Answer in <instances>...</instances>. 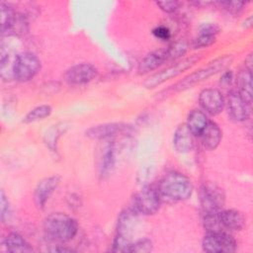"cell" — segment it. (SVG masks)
Wrapping results in <instances>:
<instances>
[{"instance_id": "obj_36", "label": "cell", "mask_w": 253, "mask_h": 253, "mask_svg": "<svg viewBox=\"0 0 253 253\" xmlns=\"http://www.w3.org/2000/svg\"><path fill=\"white\" fill-rule=\"evenodd\" d=\"M252 26V17H249L247 20H245V28H251Z\"/></svg>"}, {"instance_id": "obj_20", "label": "cell", "mask_w": 253, "mask_h": 253, "mask_svg": "<svg viewBox=\"0 0 253 253\" xmlns=\"http://www.w3.org/2000/svg\"><path fill=\"white\" fill-rule=\"evenodd\" d=\"M209 120L205 112L201 110H193L189 113L187 119V126L193 135L200 136L205 129Z\"/></svg>"}, {"instance_id": "obj_32", "label": "cell", "mask_w": 253, "mask_h": 253, "mask_svg": "<svg viewBox=\"0 0 253 253\" xmlns=\"http://www.w3.org/2000/svg\"><path fill=\"white\" fill-rule=\"evenodd\" d=\"M219 32V28L212 23H205L203 25L200 26L199 28V33H203V34H208V35H211V36H215L218 34Z\"/></svg>"}, {"instance_id": "obj_17", "label": "cell", "mask_w": 253, "mask_h": 253, "mask_svg": "<svg viewBox=\"0 0 253 253\" xmlns=\"http://www.w3.org/2000/svg\"><path fill=\"white\" fill-rule=\"evenodd\" d=\"M200 136L202 137V142L206 149L214 150L222 139V131L216 123L209 121Z\"/></svg>"}, {"instance_id": "obj_24", "label": "cell", "mask_w": 253, "mask_h": 253, "mask_svg": "<svg viewBox=\"0 0 253 253\" xmlns=\"http://www.w3.org/2000/svg\"><path fill=\"white\" fill-rule=\"evenodd\" d=\"M188 49V43L185 41H178L172 43L166 50V61L175 60L180 58L182 55L186 53Z\"/></svg>"}, {"instance_id": "obj_7", "label": "cell", "mask_w": 253, "mask_h": 253, "mask_svg": "<svg viewBox=\"0 0 253 253\" xmlns=\"http://www.w3.org/2000/svg\"><path fill=\"white\" fill-rule=\"evenodd\" d=\"M160 205L161 199L158 190L150 186L143 187L133 198V211L144 215L156 213Z\"/></svg>"}, {"instance_id": "obj_6", "label": "cell", "mask_w": 253, "mask_h": 253, "mask_svg": "<svg viewBox=\"0 0 253 253\" xmlns=\"http://www.w3.org/2000/svg\"><path fill=\"white\" fill-rule=\"evenodd\" d=\"M203 250L209 253H230L237 248L236 240L223 230L208 231L202 241Z\"/></svg>"}, {"instance_id": "obj_13", "label": "cell", "mask_w": 253, "mask_h": 253, "mask_svg": "<svg viewBox=\"0 0 253 253\" xmlns=\"http://www.w3.org/2000/svg\"><path fill=\"white\" fill-rule=\"evenodd\" d=\"M226 105L228 115L233 121L244 122L249 119L250 106L243 100L237 91L229 92Z\"/></svg>"}, {"instance_id": "obj_26", "label": "cell", "mask_w": 253, "mask_h": 253, "mask_svg": "<svg viewBox=\"0 0 253 253\" xmlns=\"http://www.w3.org/2000/svg\"><path fill=\"white\" fill-rule=\"evenodd\" d=\"M215 42V36L199 33L193 42L194 48H203L211 45Z\"/></svg>"}, {"instance_id": "obj_4", "label": "cell", "mask_w": 253, "mask_h": 253, "mask_svg": "<svg viewBox=\"0 0 253 253\" xmlns=\"http://www.w3.org/2000/svg\"><path fill=\"white\" fill-rule=\"evenodd\" d=\"M40 58L31 51H23L15 56L13 65L14 79L20 82H27L33 79L41 70Z\"/></svg>"}, {"instance_id": "obj_19", "label": "cell", "mask_w": 253, "mask_h": 253, "mask_svg": "<svg viewBox=\"0 0 253 253\" xmlns=\"http://www.w3.org/2000/svg\"><path fill=\"white\" fill-rule=\"evenodd\" d=\"M237 92L243 100L251 106L252 103V71L244 68L239 71L236 79Z\"/></svg>"}, {"instance_id": "obj_28", "label": "cell", "mask_w": 253, "mask_h": 253, "mask_svg": "<svg viewBox=\"0 0 253 253\" xmlns=\"http://www.w3.org/2000/svg\"><path fill=\"white\" fill-rule=\"evenodd\" d=\"M0 210H1V220L3 222L9 220L11 216V207L3 190L1 191V194H0Z\"/></svg>"}, {"instance_id": "obj_15", "label": "cell", "mask_w": 253, "mask_h": 253, "mask_svg": "<svg viewBox=\"0 0 253 253\" xmlns=\"http://www.w3.org/2000/svg\"><path fill=\"white\" fill-rule=\"evenodd\" d=\"M173 145L179 153H188L193 149V134L186 124L180 125L175 129L173 134Z\"/></svg>"}, {"instance_id": "obj_11", "label": "cell", "mask_w": 253, "mask_h": 253, "mask_svg": "<svg viewBox=\"0 0 253 253\" xmlns=\"http://www.w3.org/2000/svg\"><path fill=\"white\" fill-rule=\"evenodd\" d=\"M199 103L206 113L211 116H216L223 110L225 100L218 89L207 88L200 93Z\"/></svg>"}, {"instance_id": "obj_23", "label": "cell", "mask_w": 253, "mask_h": 253, "mask_svg": "<svg viewBox=\"0 0 253 253\" xmlns=\"http://www.w3.org/2000/svg\"><path fill=\"white\" fill-rule=\"evenodd\" d=\"M52 112V109L49 105H40L34 109H32L24 118V122L27 124L35 123L38 121H42L47 118Z\"/></svg>"}, {"instance_id": "obj_35", "label": "cell", "mask_w": 253, "mask_h": 253, "mask_svg": "<svg viewBox=\"0 0 253 253\" xmlns=\"http://www.w3.org/2000/svg\"><path fill=\"white\" fill-rule=\"evenodd\" d=\"M252 63H253V58H252V53H250L245 58V68L252 71Z\"/></svg>"}, {"instance_id": "obj_3", "label": "cell", "mask_w": 253, "mask_h": 253, "mask_svg": "<svg viewBox=\"0 0 253 253\" xmlns=\"http://www.w3.org/2000/svg\"><path fill=\"white\" fill-rule=\"evenodd\" d=\"M231 60H232L231 55H225V56H222V57H219V58L213 60L207 66L194 71L193 73L186 76L183 80L179 81L177 84H175L173 86V90L180 92V91H184L186 89L193 87L194 85H196V84L204 81L205 79H208L209 77L216 74L217 72L225 69L226 66H228L230 64Z\"/></svg>"}, {"instance_id": "obj_33", "label": "cell", "mask_w": 253, "mask_h": 253, "mask_svg": "<svg viewBox=\"0 0 253 253\" xmlns=\"http://www.w3.org/2000/svg\"><path fill=\"white\" fill-rule=\"evenodd\" d=\"M233 80V73L231 70H226L222 73L221 77H220V83L224 86H228L231 84Z\"/></svg>"}, {"instance_id": "obj_34", "label": "cell", "mask_w": 253, "mask_h": 253, "mask_svg": "<svg viewBox=\"0 0 253 253\" xmlns=\"http://www.w3.org/2000/svg\"><path fill=\"white\" fill-rule=\"evenodd\" d=\"M49 251L51 252H73L74 250L72 248H68V247H62V246H57V247H54L52 249H50Z\"/></svg>"}, {"instance_id": "obj_22", "label": "cell", "mask_w": 253, "mask_h": 253, "mask_svg": "<svg viewBox=\"0 0 253 253\" xmlns=\"http://www.w3.org/2000/svg\"><path fill=\"white\" fill-rule=\"evenodd\" d=\"M17 12L13 7L6 3H1V33L2 35H9L16 19Z\"/></svg>"}, {"instance_id": "obj_27", "label": "cell", "mask_w": 253, "mask_h": 253, "mask_svg": "<svg viewBox=\"0 0 253 253\" xmlns=\"http://www.w3.org/2000/svg\"><path fill=\"white\" fill-rule=\"evenodd\" d=\"M153 245L152 241L148 238H142L135 242L131 243L130 252H137V253H148L152 251Z\"/></svg>"}, {"instance_id": "obj_21", "label": "cell", "mask_w": 253, "mask_h": 253, "mask_svg": "<svg viewBox=\"0 0 253 253\" xmlns=\"http://www.w3.org/2000/svg\"><path fill=\"white\" fill-rule=\"evenodd\" d=\"M4 245L9 252H32L31 244L19 233L11 232L4 239Z\"/></svg>"}, {"instance_id": "obj_30", "label": "cell", "mask_w": 253, "mask_h": 253, "mask_svg": "<svg viewBox=\"0 0 253 253\" xmlns=\"http://www.w3.org/2000/svg\"><path fill=\"white\" fill-rule=\"evenodd\" d=\"M152 34L155 38H157L160 41H168L171 38V32L170 30L165 26H157L153 29Z\"/></svg>"}, {"instance_id": "obj_18", "label": "cell", "mask_w": 253, "mask_h": 253, "mask_svg": "<svg viewBox=\"0 0 253 253\" xmlns=\"http://www.w3.org/2000/svg\"><path fill=\"white\" fill-rule=\"evenodd\" d=\"M166 61V50L160 49L150 52L145 57H143L137 66V72L140 75L149 73L150 71L155 70L163 62Z\"/></svg>"}, {"instance_id": "obj_16", "label": "cell", "mask_w": 253, "mask_h": 253, "mask_svg": "<svg viewBox=\"0 0 253 253\" xmlns=\"http://www.w3.org/2000/svg\"><path fill=\"white\" fill-rule=\"evenodd\" d=\"M220 226L229 230H241L245 226V217L237 210H221L218 213Z\"/></svg>"}, {"instance_id": "obj_5", "label": "cell", "mask_w": 253, "mask_h": 253, "mask_svg": "<svg viewBox=\"0 0 253 253\" xmlns=\"http://www.w3.org/2000/svg\"><path fill=\"white\" fill-rule=\"evenodd\" d=\"M197 60H198V57L191 56V57L182 59L172 65H169L166 68L160 70L159 72H156V73L150 75L144 81L143 85L147 89L155 88V87L163 84L164 82L182 74L184 71L191 68L196 63Z\"/></svg>"}, {"instance_id": "obj_1", "label": "cell", "mask_w": 253, "mask_h": 253, "mask_svg": "<svg viewBox=\"0 0 253 253\" xmlns=\"http://www.w3.org/2000/svg\"><path fill=\"white\" fill-rule=\"evenodd\" d=\"M193 190L194 187L191 180L177 171H171L165 174L158 185L160 196L173 202L188 200L192 196Z\"/></svg>"}, {"instance_id": "obj_8", "label": "cell", "mask_w": 253, "mask_h": 253, "mask_svg": "<svg viewBox=\"0 0 253 253\" xmlns=\"http://www.w3.org/2000/svg\"><path fill=\"white\" fill-rule=\"evenodd\" d=\"M200 201L203 213L218 212L224 205V195L217 186L207 183L201 187Z\"/></svg>"}, {"instance_id": "obj_14", "label": "cell", "mask_w": 253, "mask_h": 253, "mask_svg": "<svg viewBox=\"0 0 253 253\" xmlns=\"http://www.w3.org/2000/svg\"><path fill=\"white\" fill-rule=\"evenodd\" d=\"M105 141L106 143L102 149L99 164L100 175L102 178H106L112 173L116 164L117 157V149L114 139H108Z\"/></svg>"}, {"instance_id": "obj_2", "label": "cell", "mask_w": 253, "mask_h": 253, "mask_svg": "<svg viewBox=\"0 0 253 253\" xmlns=\"http://www.w3.org/2000/svg\"><path fill=\"white\" fill-rule=\"evenodd\" d=\"M45 235L54 241L66 242L73 239L78 232L77 221L62 212H52L43 220Z\"/></svg>"}, {"instance_id": "obj_29", "label": "cell", "mask_w": 253, "mask_h": 253, "mask_svg": "<svg viewBox=\"0 0 253 253\" xmlns=\"http://www.w3.org/2000/svg\"><path fill=\"white\" fill-rule=\"evenodd\" d=\"M224 9H226L228 12L232 14H238L242 9L243 6L245 5V2H240V1H222L218 2Z\"/></svg>"}, {"instance_id": "obj_25", "label": "cell", "mask_w": 253, "mask_h": 253, "mask_svg": "<svg viewBox=\"0 0 253 253\" xmlns=\"http://www.w3.org/2000/svg\"><path fill=\"white\" fill-rule=\"evenodd\" d=\"M64 126L63 125L62 126H54L53 127H51L45 134V137H44V141L47 145V147L51 150V151H54L56 149V143H57V140H58V137L61 135L62 132H64L63 130V127Z\"/></svg>"}, {"instance_id": "obj_9", "label": "cell", "mask_w": 253, "mask_h": 253, "mask_svg": "<svg viewBox=\"0 0 253 253\" xmlns=\"http://www.w3.org/2000/svg\"><path fill=\"white\" fill-rule=\"evenodd\" d=\"M132 131L129 125L123 123H108L91 126L85 131L86 136L92 139H114L119 135H126Z\"/></svg>"}, {"instance_id": "obj_31", "label": "cell", "mask_w": 253, "mask_h": 253, "mask_svg": "<svg viewBox=\"0 0 253 253\" xmlns=\"http://www.w3.org/2000/svg\"><path fill=\"white\" fill-rule=\"evenodd\" d=\"M156 4L162 11L166 13H173L179 8L181 3L179 1H157Z\"/></svg>"}, {"instance_id": "obj_10", "label": "cell", "mask_w": 253, "mask_h": 253, "mask_svg": "<svg viewBox=\"0 0 253 253\" xmlns=\"http://www.w3.org/2000/svg\"><path fill=\"white\" fill-rule=\"evenodd\" d=\"M98 75L97 68L90 63H79L68 68L64 80L70 85H84L94 80Z\"/></svg>"}, {"instance_id": "obj_12", "label": "cell", "mask_w": 253, "mask_h": 253, "mask_svg": "<svg viewBox=\"0 0 253 253\" xmlns=\"http://www.w3.org/2000/svg\"><path fill=\"white\" fill-rule=\"evenodd\" d=\"M60 183L59 176H49L42 180H41L34 192V202L38 209L43 210L45 208L46 203L57 189Z\"/></svg>"}]
</instances>
